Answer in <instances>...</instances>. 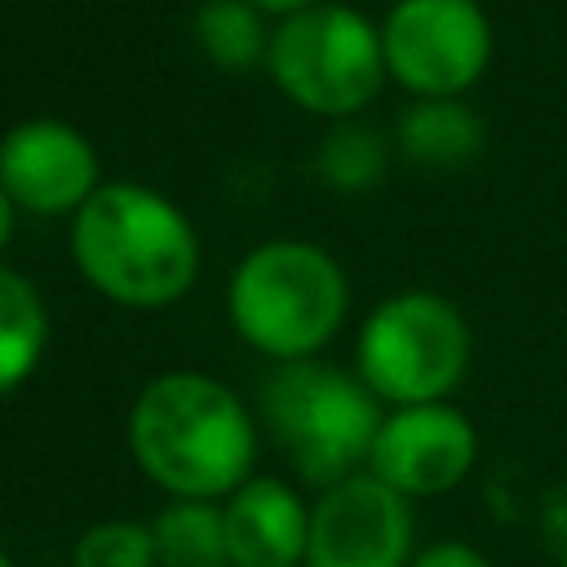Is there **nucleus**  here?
<instances>
[{"label": "nucleus", "instance_id": "nucleus-1", "mask_svg": "<svg viewBox=\"0 0 567 567\" xmlns=\"http://www.w3.org/2000/svg\"><path fill=\"white\" fill-rule=\"evenodd\" d=\"M128 447L173 501H221L252 478L257 421L217 377L164 372L128 408Z\"/></svg>", "mask_w": 567, "mask_h": 567}, {"label": "nucleus", "instance_id": "nucleus-2", "mask_svg": "<svg viewBox=\"0 0 567 567\" xmlns=\"http://www.w3.org/2000/svg\"><path fill=\"white\" fill-rule=\"evenodd\" d=\"M71 261L106 301L159 310L190 292L199 275V235L155 186L102 182L71 217Z\"/></svg>", "mask_w": 567, "mask_h": 567}, {"label": "nucleus", "instance_id": "nucleus-3", "mask_svg": "<svg viewBox=\"0 0 567 567\" xmlns=\"http://www.w3.org/2000/svg\"><path fill=\"white\" fill-rule=\"evenodd\" d=\"M226 310L235 332L275 363L315 359L350 310L341 261L306 239H270L239 257Z\"/></svg>", "mask_w": 567, "mask_h": 567}, {"label": "nucleus", "instance_id": "nucleus-6", "mask_svg": "<svg viewBox=\"0 0 567 567\" xmlns=\"http://www.w3.org/2000/svg\"><path fill=\"white\" fill-rule=\"evenodd\" d=\"M470 323L465 315L425 288L394 292L359 328L354 363L363 385L394 408L443 403L470 368Z\"/></svg>", "mask_w": 567, "mask_h": 567}, {"label": "nucleus", "instance_id": "nucleus-15", "mask_svg": "<svg viewBox=\"0 0 567 567\" xmlns=\"http://www.w3.org/2000/svg\"><path fill=\"white\" fill-rule=\"evenodd\" d=\"M195 40L221 71H252L270 49L266 13L248 0H204L195 9Z\"/></svg>", "mask_w": 567, "mask_h": 567}, {"label": "nucleus", "instance_id": "nucleus-12", "mask_svg": "<svg viewBox=\"0 0 567 567\" xmlns=\"http://www.w3.org/2000/svg\"><path fill=\"white\" fill-rule=\"evenodd\" d=\"M399 142L425 168H461L483 151V120L461 97H416L399 120Z\"/></svg>", "mask_w": 567, "mask_h": 567}, {"label": "nucleus", "instance_id": "nucleus-19", "mask_svg": "<svg viewBox=\"0 0 567 567\" xmlns=\"http://www.w3.org/2000/svg\"><path fill=\"white\" fill-rule=\"evenodd\" d=\"M248 4H257L266 18H288V13H301V9H310L319 0H248Z\"/></svg>", "mask_w": 567, "mask_h": 567}, {"label": "nucleus", "instance_id": "nucleus-21", "mask_svg": "<svg viewBox=\"0 0 567 567\" xmlns=\"http://www.w3.org/2000/svg\"><path fill=\"white\" fill-rule=\"evenodd\" d=\"M0 567H13V558H9V549L0 545Z\"/></svg>", "mask_w": 567, "mask_h": 567}, {"label": "nucleus", "instance_id": "nucleus-10", "mask_svg": "<svg viewBox=\"0 0 567 567\" xmlns=\"http://www.w3.org/2000/svg\"><path fill=\"white\" fill-rule=\"evenodd\" d=\"M478 461V430L461 408L416 403L394 408L372 443L368 474L394 487L399 496H439L452 492Z\"/></svg>", "mask_w": 567, "mask_h": 567}, {"label": "nucleus", "instance_id": "nucleus-18", "mask_svg": "<svg viewBox=\"0 0 567 567\" xmlns=\"http://www.w3.org/2000/svg\"><path fill=\"white\" fill-rule=\"evenodd\" d=\"M408 567H492V563L465 540H439V545L416 549Z\"/></svg>", "mask_w": 567, "mask_h": 567}, {"label": "nucleus", "instance_id": "nucleus-5", "mask_svg": "<svg viewBox=\"0 0 567 567\" xmlns=\"http://www.w3.org/2000/svg\"><path fill=\"white\" fill-rule=\"evenodd\" d=\"M266 71L310 115H359L385 84L381 27L354 4H310L270 27Z\"/></svg>", "mask_w": 567, "mask_h": 567}, {"label": "nucleus", "instance_id": "nucleus-9", "mask_svg": "<svg viewBox=\"0 0 567 567\" xmlns=\"http://www.w3.org/2000/svg\"><path fill=\"white\" fill-rule=\"evenodd\" d=\"M0 186L13 208L35 217L80 213L89 195L102 186L93 142L53 115L18 120L0 137Z\"/></svg>", "mask_w": 567, "mask_h": 567}, {"label": "nucleus", "instance_id": "nucleus-4", "mask_svg": "<svg viewBox=\"0 0 567 567\" xmlns=\"http://www.w3.org/2000/svg\"><path fill=\"white\" fill-rule=\"evenodd\" d=\"M261 421L301 483L337 487L341 478L363 474L385 412L359 372L297 359L261 381Z\"/></svg>", "mask_w": 567, "mask_h": 567}, {"label": "nucleus", "instance_id": "nucleus-7", "mask_svg": "<svg viewBox=\"0 0 567 567\" xmlns=\"http://www.w3.org/2000/svg\"><path fill=\"white\" fill-rule=\"evenodd\" d=\"M381 53L412 97H461L492 62V22L478 0H394Z\"/></svg>", "mask_w": 567, "mask_h": 567}, {"label": "nucleus", "instance_id": "nucleus-16", "mask_svg": "<svg viewBox=\"0 0 567 567\" xmlns=\"http://www.w3.org/2000/svg\"><path fill=\"white\" fill-rule=\"evenodd\" d=\"M71 567H159L151 527L128 523V518L93 523V527L75 540Z\"/></svg>", "mask_w": 567, "mask_h": 567}, {"label": "nucleus", "instance_id": "nucleus-20", "mask_svg": "<svg viewBox=\"0 0 567 567\" xmlns=\"http://www.w3.org/2000/svg\"><path fill=\"white\" fill-rule=\"evenodd\" d=\"M13 213H18V208H13V199H9L4 186H0V248H4L9 235H13Z\"/></svg>", "mask_w": 567, "mask_h": 567}, {"label": "nucleus", "instance_id": "nucleus-14", "mask_svg": "<svg viewBox=\"0 0 567 567\" xmlns=\"http://www.w3.org/2000/svg\"><path fill=\"white\" fill-rule=\"evenodd\" d=\"M159 567H230L217 501H168L151 523Z\"/></svg>", "mask_w": 567, "mask_h": 567}, {"label": "nucleus", "instance_id": "nucleus-11", "mask_svg": "<svg viewBox=\"0 0 567 567\" xmlns=\"http://www.w3.org/2000/svg\"><path fill=\"white\" fill-rule=\"evenodd\" d=\"M230 567H306L310 509L284 478L252 474L221 505Z\"/></svg>", "mask_w": 567, "mask_h": 567}, {"label": "nucleus", "instance_id": "nucleus-13", "mask_svg": "<svg viewBox=\"0 0 567 567\" xmlns=\"http://www.w3.org/2000/svg\"><path fill=\"white\" fill-rule=\"evenodd\" d=\"M49 346V306L40 288L13 270L0 266V399L13 394Z\"/></svg>", "mask_w": 567, "mask_h": 567}, {"label": "nucleus", "instance_id": "nucleus-17", "mask_svg": "<svg viewBox=\"0 0 567 567\" xmlns=\"http://www.w3.org/2000/svg\"><path fill=\"white\" fill-rule=\"evenodd\" d=\"M381 142L368 137L363 128H337L328 133L323 151H319V173L328 186H341V190H363L368 182L381 177Z\"/></svg>", "mask_w": 567, "mask_h": 567}, {"label": "nucleus", "instance_id": "nucleus-8", "mask_svg": "<svg viewBox=\"0 0 567 567\" xmlns=\"http://www.w3.org/2000/svg\"><path fill=\"white\" fill-rule=\"evenodd\" d=\"M412 563V509L408 496L381 478L350 474L323 487L310 509L306 567H408Z\"/></svg>", "mask_w": 567, "mask_h": 567}]
</instances>
